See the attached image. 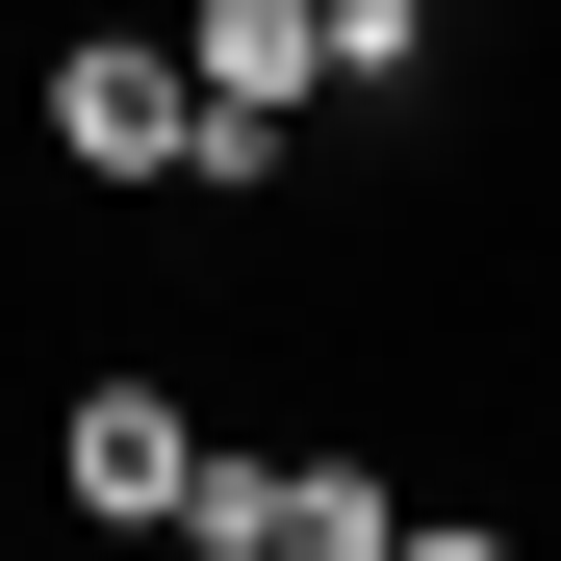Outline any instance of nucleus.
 Returning a JSON list of instances; mask_svg holds the SVG:
<instances>
[{
  "label": "nucleus",
  "instance_id": "1",
  "mask_svg": "<svg viewBox=\"0 0 561 561\" xmlns=\"http://www.w3.org/2000/svg\"><path fill=\"white\" fill-rule=\"evenodd\" d=\"M51 153H77V179H179V153H205V51L77 26V51H51Z\"/></svg>",
  "mask_w": 561,
  "mask_h": 561
},
{
  "label": "nucleus",
  "instance_id": "2",
  "mask_svg": "<svg viewBox=\"0 0 561 561\" xmlns=\"http://www.w3.org/2000/svg\"><path fill=\"white\" fill-rule=\"evenodd\" d=\"M179 536H230V561H383L409 511L357 485V459H205V485H179Z\"/></svg>",
  "mask_w": 561,
  "mask_h": 561
},
{
  "label": "nucleus",
  "instance_id": "3",
  "mask_svg": "<svg viewBox=\"0 0 561 561\" xmlns=\"http://www.w3.org/2000/svg\"><path fill=\"white\" fill-rule=\"evenodd\" d=\"M179 485H205V434H179L153 383H77V511H103V536H179Z\"/></svg>",
  "mask_w": 561,
  "mask_h": 561
},
{
  "label": "nucleus",
  "instance_id": "4",
  "mask_svg": "<svg viewBox=\"0 0 561 561\" xmlns=\"http://www.w3.org/2000/svg\"><path fill=\"white\" fill-rule=\"evenodd\" d=\"M205 103H332V0H205Z\"/></svg>",
  "mask_w": 561,
  "mask_h": 561
},
{
  "label": "nucleus",
  "instance_id": "5",
  "mask_svg": "<svg viewBox=\"0 0 561 561\" xmlns=\"http://www.w3.org/2000/svg\"><path fill=\"white\" fill-rule=\"evenodd\" d=\"M409 51H434V0H332V77H357V103H383Z\"/></svg>",
  "mask_w": 561,
  "mask_h": 561
}]
</instances>
